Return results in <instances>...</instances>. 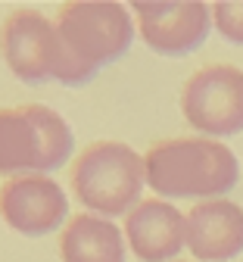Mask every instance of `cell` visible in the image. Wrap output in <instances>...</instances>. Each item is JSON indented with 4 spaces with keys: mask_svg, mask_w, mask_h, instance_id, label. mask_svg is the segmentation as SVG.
I'll return each mask as SVG.
<instances>
[{
    "mask_svg": "<svg viewBox=\"0 0 243 262\" xmlns=\"http://www.w3.org/2000/svg\"><path fill=\"white\" fill-rule=\"evenodd\" d=\"M125 241L141 262H175L187 247V215L165 200H144L125 215Z\"/></svg>",
    "mask_w": 243,
    "mask_h": 262,
    "instance_id": "9",
    "label": "cell"
},
{
    "mask_svg": "<svg viewBox=\"0 0 243 262\" xmlns=\"http://www.w3.org/2000/svg\"><path fill=\"white\" fill-rule=\"evenodd\" d=\"M175 262H178V259H175Z\"/></svg>",
    "mask_w": 243,
    "mask_h": 262,
    "instance_id": "13",
    "label": "cell"
},
{
    "mask_svg": "<svg viewBox=\"0 0 243 262\" xmlns=\"http://www.w3.org/2000/svg\"><path fill=\"white\" fill-rule=\"evenodd\" d=\"M141 38L162 56H184L196 50L212 28V7L200 0H137L131 4Z\"/></svg>",
    "mask_w": 243,
    "mask_h": 262,
    "instance_id": "7",
    "label": "cell"
},
{
    "mask_svg": "<svg viewBox=\"0 0 243 262\" xmlns=\"http://www.w3.org/2000/svg\"><path fill=\"white\" fill-rule=\"evenodd\" d=\"M0 219L25 237H44L69 219V196L50 175H19L0 184Z\"/></svg>",
    "mask_w": 243,
    "mask_h": 262,
    "instance_id": "8",
    "label": "cell"
},
{
    "mask_svg": "<svg viewBox=\"0 0 243 262\" xmlns=\"http://www.w3.org/2000/svg\"><path fill=\"white\" fill-rule=\"evenodd\" d=\"M75 150V135L69 122L44 106H0V175H50L62 169Z\"/></svg>",
    "mask_w": 243,
    "mask_h": 262,
    "instance_id": "2",
    "label": "cell"
},
{
    "mask_svg": "<svg viewBox=\"0 0 243 262\" xmlns=\"http://www.w3.org/2000/svg\"><path fill=\"white\" fill-rule=\"evenodd\" d=\"M0 56L22 84H87V78L69 56L56 22L41 10H13L0 22Z\"/></svg>",
    "mask_w": 243,
    "mask_h": 262,
    "instance_id": "4",
    "label": "cell"
},
{
    "mask_svg": "<svg viewBox=\"0 0 243 262\" xmlns=\"http://www.w3.org/2000/svg\"><path fill=\"white\" fill-rule=\"evenodd\" d=\"M125 234L113 219L81 212L65 222L59 234L62 262H125Z\"/></svg>",
    "mask_w": 243,
    "mask_h": 262,
    "instance_id": "11",
    "label": "cell"
},
{
    "mask_svg": "<svg viewBox=\"0 0 243 262\" xmlns=\"http://www.w3.org/2000/svg\"><path fill=\"white\" fill-rule=\"evenodd\" d=\"M187 250L200 262H228L243 250V209L231 200H203L187 212Z\"/></svg>",
    "mask_w": 243,
    "mask_h": 262,
    "instance_id": "10",
    "label": "cell"
},
{
    "mask_svg": "<svg viewBox=\"0 0 243 262\" xmlns=\"http://www.w3.org/2000/svg\"><path fill=\"white\" fill-rule=\"evenodd\" d=\"M184 119L212 138L243 131V72L237 66H206L193 72L181 91Z\"/></svg>",
    "mask_w": 243,
    "mask_h": 262,
    "instance_id": "6",
    "label": "cell"
},
{
    "mask_svg": "<svg viewBox=\"0 0 243 262\" xmlns=\"http://www.w3.org/2000/svg\"><path fill=\"white\" fill-rule=\"evenodd\" d=\"M53 22L69 56L87 81L103 66L122 59L134 41L131 10L116 0H72L59 7Z\"/></svg>",
    "mask_w": 243,
    "mask_h": 262,
    "instance_id": "5",
    "label": "cell"
},
{
    "mask_svg": "<svg viewBox=\"0 0 243 262\" xmlns=\"http://www.w3.org/2000/svg\"><path fill=\"white\" fill-rule=\"evenodd\" d=\"M212 22L218 35L231 44H243V0H222L212 4Z\"/></svg>",
    "mask_w": 243,
    "mask_h": 262,
    "instance_id": "12",
    "label": "cell"
},
{
    "mask_svg": "<svg viewBox=\"0 0 243 262\" xmlns=\"http://www.w3.org/2000/svg\"><path fill=\"white\" fill-rule=\"evenodd\" d=\"M72 190L78 203L103 219L128 215L147 184L144 156L122 141H97L72 162Z\"/></svg>",
    "mask_w": 243,
    "mask_h": 262,
    "instance_id": "3",
    "label": "cell"
},
{
    "mask_svg": "<svg viewBox=\"0 0 243 262\" xmlns=\"http://www.w3.org/2000/svg\"><path fill=\"white\" fill-rule=\"evenodd\" d=\"M147 184L159 196H222L237 184V156L222 141L175 138L156 144L147 156Z\"/></svg>",
    "mask_w": 243,
    "mask_h": 262,
    "instance_id": "1",
    "label": "cell"
}]
</instances>
